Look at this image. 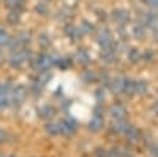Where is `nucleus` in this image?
I'll return each mask as SVG.
<instances>
[{
	"label": "nucleus",
	"mask_w": 158,
	"mask_h": 157,
	"mask_svg": "<svg viewBox=\"0 0 158 157\" xmlns=\"http://www.w3.org/2000/svg\"><path fill=\"white\" fill-rule=\"evenodd\" d=\"M25 97H27V89H25L24 86H16V87L11 89V95H10L8 98H10V102H13V103L21 105V103L25 100Z\"/></svg>",
	"instance_id": "1"
},
{
	"label": "nucleus",
	"mask_w": 158,
	"mask_h": 157,
	"mask_svg": "<svg viewBox=\"0 0 158 157\" xmlns=\"http://www.w3.org/2000/svg\"><path fill=\"white\" fill-rule=\"evenodd\" d=\"M52 65H54V59H52L49 54H41L35 60V68L40 70V72H44V70L51 68Z\"/></svg>",
	"instance_id": "2"
},
{
	"label": "nucleus",
	"mask_w": 158,
	"mask_h": 157,
	"mask_svg": "<svg viewBox=\"0 0 158 157\" xmlns=\"http://www.w3.org/2000/svg\"><path fill=\"white\" fill-rule=\"evenodd\" d=\"M59 125H60V133L63 135H71L76 132V121L73 117H65L59 122Z\"/></svg>",
	"instance_id": "3"
},
{
	"label": "nucleus",
	"mask_w": 158,
	"mask_h": 157,
	"mask_svg": "<svg viewBox=\"0 0 158 157\" xmlns=\"http://www.w3.org/2000/svg\"><path fill=\"white\" fill-rule=\"evenodd\" d=\"M109 114L112 116V119H125L127 117V108L120 103H114L109 108Z\"/></svg>",
	"instance_id": "4"
},
{
	"label": "nucleus",
	"mask_w": 158,
	"mask_h": 157,
	"mask_svg": "<svg viewBox=\"0 0 158 157\" xmlns=\"http://www.w3.org/2000/svg\"><path fill=\"white\" fill-rule=\"evenodd\" d=\"M104 125V121H103V117L95 114V116H92V119L89 122V129L92 130V132H100V130L103 129Z\"/></svg>",
	"instance_id": "5"
},
{
	"label": "nucleus",
	"mask_w": 158,
	"mask_h": 157,
	"mask_svg": "<svg viewBox=\"0 0 158 157\" xmlns=\"http://www.w3.org/2000/svg\"><path fill=\"white\" fill-rule=\"evenodd\" d=\"M97 40H98V43H100L101 46H106V45H111V43H112L111 33H109L108 29H101V30L98 32V35H97Z\"/></svg>",
	"instance_id": "6"
},
{
	"label": "nucleus",
	"mask_w": 158,
	"mask_h": 157,
	"mask_svg": "<svg viewBox=\"0 0 158 157\" xmlns=\"http://www.w3.org/2000/svg\"><path fill=\"white\" fill-rule=\"evenodd\" d=\"M122 92L127 94V95H133V94H136V81H133V80H125Z\"/></svg>",
	"instance_id": "7"
},
{
	"label": "nucleus",
	"mask_w": 158,
	"mask_h": 157,
	"mask_svg": "<svg viewBox=\"0 0 158 157\" xmlns=\"http://www.w3.org/2000/svg\"><path fill=\"white\" fill-rule=\"evenodd\" d=\"M128 124L125 122V119H114L112 122V130L114 132H118V133H125Z\"/></svg>",
	"instance_id": "8"
},
{
	"label": "nucleus",
	"mask_w": 158,
	"mask_h": 157,
	"mask_svg": "<svg viewBox=\"0 0 158 157\" xmlns=\"http://www.w3.org/2000/svg\"><path fill=\"white\" fill-rule=\"evenodd\" d=\"M65 32H67L73 40H79L81 35H82V30L79 27H74V25H68V27H65Z\"/></svg>",
	"instance_id": "9"
},
{
	"label": "nucleus",
	"mask_w": 158,
	"mask_h": 157,
	"mask_svg": "<svg viewBox=\"0 0 158 157\" xmlns=\"http://www.w3.org/2000/svg\"><path fill=\"white\" fill-rule=\"evenodd\" d=\"M6 21L13 25H16L19 21H21V11H16V10H10V13L6 15Z\"/></svg>",
	"instance_id": "10"
},
{
	"label": "nucleus",
	"mask_w": 158,
	"mask_h": 157,
	"mask_svg": "<svg viewBox=\"0 0 158 157\" xmlns=\"http://www.w3.org/2000/svg\"><path fill=\"white\" fill-rule=\"evenodd\" d=\"M5 7L10 10H16L21 11L24 7V0H5Z\"/></svg>",
	"instance_id": "11"
},
{
	"label": "nucleus",
	"mask_w": 158,
	"mask_h": 157,
	"mask_svg": "<svg viewBox=\"0 0 158 157\" xmlns=\"http://www.w3.org/2000/svg\"><path fill=\"white\" fill-rule=\"evenodd\" d=\"M123 83H125V78L117 76L115 80H112V83H111V89L114 90V92H122V89H123Z\"/></svg>",
	"instance_id": "12"
},
{
	"label": "nucleus",
	"mask_w": 158,
	"mask_h": 157,
	"mask_svg": "<svg viewBox=\"0 0 158 157\" xmlns=\"http://www.w3.org/2000/svg\"><path fill=\"white\" fill-rule=\"evenodd\" d=\"M46 132H48L51 137L59 135V133H60V125H59V122H49V124H46Z\"/></svg>",
	"instance_id": "13"
},
{
	"label": "nucleus",
	"mask_w": 158,
	"mask_h": 157,
	"mask_svg": "<svg viewBox=\"0 0 158 157\" xmlns=\"http://www.w3.org/2000/svg\"><path fill=\"white\" fill-rule=\"evenodd\" d=\"M112 16H114V19H115L117 22H125V21L128 19V13H127L125 10H115Z\"/></svg>",
	"instance_id": "14"
},
{
	"label": "nucleus",
	"mask_w": 158,
	"mask_h": 157,
	"mask_svg": "<svg viewBox=\"0 0 158 157\" xmlns=\"http://www.w3.org/2000/svg\"><path fill=\"white\" fill-rule=\"evenodd\" d=\"M10 40H11V37L8 35V32L0 27V46H6L10 43Z\"/></svg>",
	"instance_id": "15"
},
{
	"label": "nucleus",
	"mask_w": 158,
	"mask_h": 157,
	"mask_svg": "<svg viewBox=\"0 0 158 157\" xmlns=\"http://www.w3.org/2000/svg\"><path fill=\"white\" fill-rule=\"evenodd\" d=\"M16 40H18L22 46H25V45L30 41V33H29V32H21V33L16 37Z\"/></svg>",
	"instance_id": "16"
},
{
	"label": "nucleus",
	"mask_w": 158,
	"mask_h": 157,
	"mask_svg": "<svg viewBox=\"0 0 158 157\" xmlns=\"http://www.w3.org/2000/svg\"><path fill=\"white\" fill-rule=\"evenodd\" d=\"M133 33L136 38H139V40H142L144 35H146V30H144V27L139 24V25H135V29H133Z\"/></svg>",
	"instance_id": "17"
},
{
	"label": "nucleus",
	"mask_w": 158,
	"mask_h": 157,
	"mask_svg": "<svg viewBox=\"0 0 158 157\" xmlns=\"http://www.w3.org/2000/svg\"><path fill=\"white\" fill-rule=\"evenodd\" d=\"M147 90V83L146 81H136V94H144Z\"/></svg>",
	"instance_id": "18"
},
{
	"label": "nucleus",
	"mask_w": 158,
	"mask_h": 157,
	"mask_svg": "<svg viewBox=\"0 0 158 157\" xmlns=\"http://www.w3.org/2000/svg\"><path fill=\"white\" fill-rule=\"evenodd\" d=\"M128 59H130L131 62H138V60L141 59L139 51H138V49H131V51L128 52Z\"/></svg>",
	"instance_id": "19"
},
{
	"label": "nucleus",
	"mask_w": 158,
	"mask_h": 157,
	"mask_svg": "<svg viewBox=\"0 0 158 157\" xmlns=\"http://www.w3.org/2000/svg\"><path fill=\"white\" fill-rule=\"evenodd\" d=\"M35 11L38 13V15H48V7H46V3H38L36 7H35Z\"/></svg>",
	"instance_id": "20"
},
{
	"label": "nucleus",
	"mask_w": 158,
	"mask_h": 157,
	"mask_svg": "<svg viewBox=\"0 0 158 157\" xmlns=\"http://www.w3.org/2000/svg\"><path fill=\"white\" fill-rule=\"evenodd\" d=\"M52 114H54V110H52L51 107H44L41 111H40V116L41 117H51Z\"/></svg>",
	"instance_id": "21"
},
{
	"label": "nucleus",
	"mask_w": 158,
	"mask_h": 157,
	"mask_svg": "<svg viewBox=\"0 0 158 157\" xmlns=\"http://www.w3.org/2000/svg\"><path fill=\"white\" fill-rule=\"evenodd\" d=\"M10 105V98L8 95H0V111H2L3 108H6Z\"/></svg>",
	"instance_id": "22"
},
{
	"label": "nucleus",
	"mask_w": 158,
	"mask_h": 157,
	"mask_svg": "<svg viewBox=\"0 0 158 157\" xmlns=\"http://www.w3.org/2000/svg\"><path fill=\"white\" fill-rule=\"evenodd\" d=\"M77 60H79V62H84V63H87V60H89L87 52H85V51H79V52H77Z\"/></svg>",
	"instance_id": "23"
},
{
	"label": "nucleus",
	"mask_w": 158,
	"mask_h": 157,
	"mask_svg": "<svg viewBox=\"0 0 158 157\" xmlns=\"http://www.w3.org/2000/svg\"><path fill=\"white\" fill-rule=\"evenodd\" d=\"M57 65H59L60 68H68L70 67V59H60L57 62Z\"/></svg>",
	"instance_id": "24"
},
{
	"label": "nucleus",
	"mask_w": 158,
	"mask_h": 157,
	"mask_svg": "<svg viewBox=\"0 0 158 157\" xmlns=\"http://www.w3.org/2000/svg\"><path fill=\"white\" fill-rule=\"evenodd\" d=\"M40 45H43V46H48V45H49V40H48V37H46V35L40 37Z\"/></svg>",
	"instance_id": "25"
},
{
	"label": "nucleus",
	"mask_w": 158,
	"mask_h": 157,
	"mask_svg": "<svg viewBox=\"0 0 158 157\" xmlns=\"http://www.w3.org/2000/svg\"><path fill=\"white\" fill-rule=\"evenodd\" d=\"M6 138H8L6 132H5V130H2V129H0V143H3V141H6Z\"/></svg>",
	"instance_id": "26"
},
{
	"label": "nucleus",
	"mask_w": 158,
	"mask_h": 157,
	"mask_svg": "<svg viewBox=\"0 0 158 157\" xmlns=\"http://www.w3.org/2000/svg\"><path fill=\"white\" fill-rule=\"evenodd\" d=\"M147 3H149L153 10H158V0H147Z\"/></svg>",
	"instance_id": "27"
},
{
	"label": "nucleus",
	"mask_w": 158,
	"mask_h": 157,
	"mask_svg": "<svg viewBox=\"0 0 158 157\" xmlns=\"http://www.w3.org/2000/svg\"><path fill=\"white\" fill-rule=\"evenodd\" d=\"M150 151H152V155L153 157H158V148H152Z\"/></svg>",
	"instance_id": "28"
},
{
	"label": "nucleus",
	"mask_w": 158,
	"mask_h": 157,
	"mask_svg": "<svg viewBox=\"0 0 158 157\" xmlns=\"http://www.w3.org/2000/svg\"><path fill=\"white\" fill-rule=\"evenodd\" d=\"M155 111H156V113H158V103H156V107H155Z\"/></svg>",
	"instance_id": "29"
},
{
	"label": "nucleus",
	"mask_w": 158,
	"mask_h": 157,
	"mask_svg": "<svg viewBox=\"0 0 158 157\" xmlns=\"http://www.w3.org/2000/svg\"><path fill=\"white\" fill-rule=\"evenodd\" d=\"M0 157H2V155H0Z\"/></svg>",
	"instance_id": "30"
}]
</instances>
